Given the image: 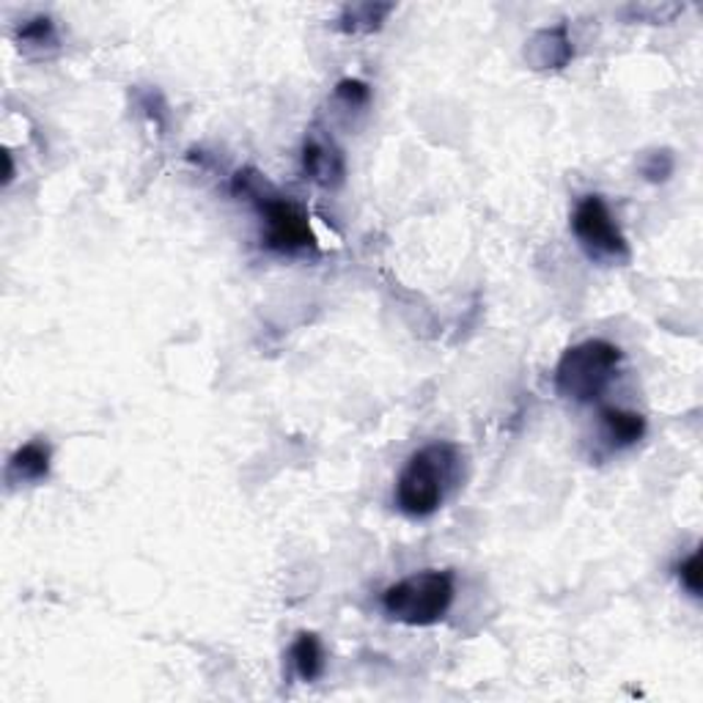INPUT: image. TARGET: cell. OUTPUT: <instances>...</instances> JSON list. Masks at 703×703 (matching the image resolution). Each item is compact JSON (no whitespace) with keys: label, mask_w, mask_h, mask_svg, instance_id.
I'll return each mask as SVG.
<instances>
[{"label":"cell","mask_w":703,"mask_h":703,"mask_svg":"<svg viewBox=\"0 0 703 703\" xmlns=\"http://www.w3.org/2000/svg\"><path fill=\"white\" fill-rule=\"evenodd\" d=\"M459 473V448L450 443H432L407 459L396 481V506L407 517H432Z\"/></svg>","instance_id":"1"},{"label":"cell","mask_w":703,"mask_h":703,"mask_svg":"<svg viewBox=\"0 0 703 703\" xmlns=\"http://www.w3.org/2000/svg\"><path fill=\"white\" fill-rule=\"evenodd\" d=\"M234 196L248 198L265 218V245L276 254H303L316 248V237L311 231L308 214L294 201L283 198L259 171L245 168L234 176L231 185Z\"/></svg>","instance_id":"2"},{"label":"cell","mask_w":703,"mask_h":703,"mask_svg":"<svg viewBox=\"0 0 703 703\" xmlns=\"http://www.w3.org/2000/svg\"><path fill=\"white\" fill-rule=\"evenodd\" d=\"M454 597V574L426 569V572H415L385 588L383 613L396 624L432 626L445 619Z\"/></svg>","instance_id":"3"},{"label":"cell","mask_w":703,"mask_h":703,"mask_svg":"<svg viewBox=\"0 0 703 703\" xmlns=\"http://www.w3.org/2000/svg\"><path fill=\"white\" fill-rule=\"evenodd\" d=\"M621 358H624L621 349L605 338H588L583 343H574L563 352L555 366L558 394L579 401V405L597 401L619 374Z\"/></svg>","instance_id":"4"},{"label":"cell","mask_w":703,"mask_h":703,"mask_svg":"<svg viewBox=\"0 0 703 703\" xmlns=\"http://www.w3.org/2000/svg\"><path fill=\"white\" fill-rule=\"evenodd\" d=\"M572 231L585 250L597 259L626 261L630 259V243L624 231L616 223L613 212L602 196L579 198L572 212Z\"/></svg>","instance_id":"5"},{"label":"cell","mask_w":703,"mask_h":703,"mask_svg":"<svg viewBox=\"0 0 703 703\" xmlns=\"http://www.w3.org/2000/svg\"><path fill=\"white\" fill-rule=\"evenodd\" d=\"M303 168L316 185L338 187L343 181V154L330 141L319 136H311L303 147Z\"/></svg>","instance_id":"6"},{"label":"cell","mask_w":703,"mask_h":703,"mask_svg":"<svg viewBox=\"0 0 703 703\" xmlns=\"http://www.w3.org/2000/svg\"><path fill=\"white\" fill-rule=\"evenodd\" d=\"M572 39L566 34V25H555V28L539 31L534 39L528 42L525 58L534 63V69H561L572 61Z\"/></svg>","instance_id":"7"},{"label":"cell","mask_w":703,"mask_h":703,"mask_svg":"<svg viewBox=\"0 0 703 703\" xmlns=\"http://www.w3.org/2000/svg\"><path fill=\"white\" fill-rule=\"evenodd\" d=\"M47 476H50V445L39 443V440L25 443L9 459V484H36V481H45Z\"/></svg>","instance_id":"8"},{"label":"cell","mask_w":703,"mask_h":703,"mask_svg":"<svg viewBox=\"0 0 703 703\" xmlns=\"http://www.w3.org/2000/svg\"><path fill=\"white\" fill-rule=\"evenodd\" d=\"M599 418H602L605 434H608L613 448H630V445L641 443L643 434H646V418L641 412L621 410V407H602Z\"/></svg>","instance_id":"9"},{"label":"cell","mask_w":703,"mask_h":703,"mask_svg":"<svg viewBox=\"0 0 703 703\" xmlns=\"http://www.w3.org/2000/svg\"><path fill=\"white\" fill-rule=\"evenodd\" d=\"M289 659L294 665V673L303 681H316L325 673V648H321L319 635L314 632H300L297 641L289 648Z\"/></svg>","instance_id":"10"},{"label":"cell","mask_w":703,"mask_h":703,"mask_svg":"<svg viewBox=\"0 0 703 703\" xmlns=\"http://www.w3.org/2000/svg\"><path fill=\"white\" fill-rule=\"evenodd\" d=\"M394 9V3H355V7L343 9L341 17H338V28L343 34H374V31L383 28Z\"/></svg>","instance_id":"11"},{"label":"cell","mask_w":703,"mask_h":703,"mask_svg":"<svg viewBox=\"0 0 703 703\" xmlns=\"http://www.w3.org/2000/svg\"><path fill=\"white\" fill-rule=\"evenodd\" d=\"M20 42L25 47H45L56 45V25L50 17H36L20 28Z\"/></svg>","instance_id":"12"},{"label":"cell","mask_w":703,"mask_h":703,"mask_svg":"<svg viewBox=\"0 0 703 703\" xmlns=\"http://www.w3.org/2000/svg\"><path fill=\"white\" fill-rule=\"evenodd\" d=\"M336 96L347 107H366L372 102V89L363 80L347 78L336 85Z\"/></svg>","instance_id":"13"},{"label":"cell","mask_w":703,"mask_h":703,"mask_svg":"<svg viewBox=\"0 0 703 703\" xmlns=\"http://www.w3.org/2000/svg\"><path fill=\"white\" fill-rule=\"evenodd\" d=\"M679 583L684 585L687 591L692 594V597H701V552H692L690 558H684V561L679 563Z\"/></svg>","instance_id":"14"},{"label":"cell","mask_w":703,"mask_h":703,"mask_svg":"<svg viewBox=\"0 0 703 703\" xmlns=\"http://www.w3.org/2000/svg\"><path fill=\"white\" fill-rule=\"evenodd\" d=\"M641 174L646 176L648 181H665L670 174H673V154L670 152L648 154L646 163L641 165Z\"/></svg>","instance_id":"15"},{"label":"cell","mask_w":703,"mask_h":703,"mask_svg":"<svg viewBox=\"0 0 703 703\" xmlns=\"http://www.w3.org/2000/svg\"><path fill=\"white\" fill-rule=\"evenodd\" d=\"M3 160H7V176H3V185H9V181L14 179V163H12V152L3 154Z\"/></svg>","instance_id":"16"}]
</instances>
